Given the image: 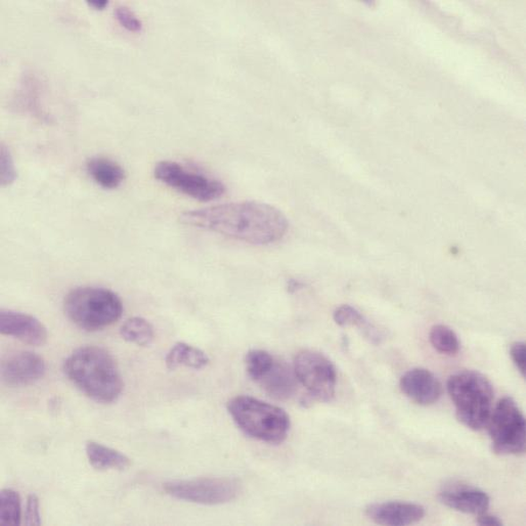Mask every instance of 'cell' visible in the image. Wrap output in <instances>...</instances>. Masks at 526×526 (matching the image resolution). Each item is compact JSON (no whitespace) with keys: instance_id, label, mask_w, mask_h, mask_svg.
Wrapping results in <instances>:
<instances>
[{"instance_id":"cell-1","label":"cell","mask_w":526,"mask_h":526,"mask_svg":"<svg viewBox=\"0 0 526 526\" xmlns=\"http://www.w3.org/2000/svg\"><path fill=\"white\" fill-rule=\"evenodd\" d=\"M180 221L187 226L212 230L258 246L282 240L289 230V221L282 212L255 201L191 210L182 213Z\"/></svg>"},{"instance_id":"cell-2","label":"cell","mask_w":526,"mask_h":526,"mask_svg":"<svg viewBox=\"0 0 526 526\" xmlns=\"http://www.w3.org/2000/svg\"><path fill=\"white\" fill-rule=\"evenodd\" d=\"M64 373L77 388L96 403H113L123 391V379L114 357L99 346L76 349L64 363Z\"/></svg>"},{"instance_id":"cell-3","label":"cell","mask_w":526,"mask_h":526,"mask_svg":"<svg viewBox=\"0 0 526 526\" xmlns=\"http://www.w3.org/2000/svg\"><path fill=\"white\" fill-rule=\"evenodd\" d=\"M234 422L249 438L280 444L288 437L290 418L283 409L251 397H236L228 403Z\"/></svg>"},{"instance_id":"cell-4","label":"cell","mask_w":526,"mask_h":526,"mask_svg":"<svg viewBox=\"0 0 526 526\" xmlns=\"http://www.w3.org/2000/svg\"><path fill=\"white\" fill-rule=\"evenodd\" d=\"M447 391L463 425L472 430L486 427L493 411L494 388L486 376L461 371L448 379Z\"/></svg>"},{"instance_id":"cell-5","label":"cell","mask_w":526,"mask_h":526,"mask_svg":"<svg viewBox=\"0 0 526 526\" xmlns=\"http://www.w3.org/2000/svg\"><path fill=\"white\" fill-rule=\"evenodd\" d=\"M67 317L84 331L96 332L121 318L122 301L113 291L99 287H80L64 301Z\"/></svg>"},{"instance_id":"cell-6","label":"cell","mask_w":526,"mask_h":526,"mask_svg":"<svg viewBox=\"0 0 526 526\" xmlns=\"http://www.w3.org/2000/svg\"><path fill=\"white\" fill-rule=\"evenodd\" d=\"M487 426L496 454H524L525 419L513 398L504 397L497 404L496 408L490 413Z\"/></svg>"},{"instance_id":"cell-7","label":"cell","mask_w":526,"mask_h":526,"mask_svg":"<svg viewBox=\"0 0 526 526\" xmlns=\"http://www.w3.org/2000/svg\"><path fill=\"white\" fill-rule=\"evenodd\" d=\"M297 380L315 401L329 403L335 397L338 372L325 355L315 350H303L294 360Z\"/></svg>"},{"instance_id":"cell-8","label":"cell","mask_w":526,"mask_h":526,"mask_svg":"<svg viewBox=\"0 0 526 526\" xmlns=\"http://www.w3.org/2000/svg\"><path fill=\"white\" fill-rule=\"evenodd\" d=\"M164 490L178 500L214 506L236 499L240 493V485L226 477H206L166 482Z\"/></svg>"},{"instance_id":"cell-9","label":"cell","mask_w":526,"mask_h":526,"mask_svg":"<svg viewBox=\"0 0 526 526\" xmlns=\"http://www.w3.org/2000/svg\"><path fill=\"white\" fill-rule=\"evenodd\" d=\"M154 174L166 186L201 202L219 199L226 193V187L220 180L205 174L188 171L187 168L173 161H161L156 164Z\"/></svg>"},{"instance_id":"cell-10","label":"cell","mask_w":526,"mask_h":526,"mask_svg":"<svg viewBox=\"0 0 526 526\" xmlns=\"http://www.w3.org/2000/svg\"><path fill=\"white\" fill-rule=\"evenodd\" d=\"M46 371V362L40 355L21 352L3 362L2 379L10 387H25L40 380Z\"/></svg>"},{"instance_id":"cell-11","label":"cell","mask_w":526,"mask_h":526,"mask_svg":"<svg viewBox=\"0 0 526 526\" xmlns=\"http://www.w3.org/2000/svg\"><path fill=\"white\" fill-rule=\"evenodd\" d=\"M0 332L33 346H44L47 340V330L39 320L4 308L0 312Z\"/></svg>"},{"instance_id":"cell-12","label":"cell","mask_w":526,"mask_h":526,"mask_svg":"<svg viewBox=\"0 0 526 526\" xmlns=\"http://www.w3.org/2000/svg\"><path fill=\"white\" fill-rule=\"evenodd\" d=\"M439 500L445 506L465 514L480 515L489 507V497L482 489L452 482L441 488Z\"/></svg>"},{"instance_id":"cell-13","label":"cell","mask_w":526,"mask_h":526,"mask_svg":"<svg viewBox=\"0 0 526 526\" xmlns=\"http://www.w3.org/2000/svg\"><path fill=\"white\" fill-rule=\"evenodd\" d=\"M401 389L411 401L420 405L436 404L443 395L438 379L430 370L413 368L401 379Z\"/></svg>"},{"instance_id":"cell-14","label":"cell","mask_w":526,"mask_h":526,"mask_svg":"<svg viewBox=\"0 0 526 526\" xmlns=\"http://www.w3.org/2000/svg\"><path fill=\"white\" fill-rule=\"evenodd\" d=\"M366 514L377 524L405 526L422 521L425 509L413 503L385 502L370 505Z\"/></svg>"},{"instance_id":"cell-15","label":"cell","mask_w":526,"mask_h":526,"mask_svg":"<svg viewBox=\"0 0 526 526\" xmlns=\"http://www.w3.org/2000/svg\"><path fill=\"white\" fill-rule=\"evenodd\" d=\"M297 378L296 372L285 362L276 360L271 369L264 375L258 384L270 397L286 401L297 391Z\"/></svg>"},{"instance_id":"cell-16","label":"cell","mask_w":526,"mask_h":526,"mask_svg":"<svg viewBox=\"0 0 526 526\" xmlns=\"http://www.w3.org/2000/svg\"><path fill=\"white\" fill-rule=\"evenodd\" d=\"M86 453L89 464L100 472H107V470L123 472L131 465V460L128 455L96 441H88Z\"/></svg>"},{"instance_id":"cell-17","label":"cell","mask_w":526,"mask_h":526,"mask_svg":"<svg viewBox=\"0 0 526 526\" xmlns=\"http://www.w3.org/2000/svg\"><path fill=\"white\" fill-rule=\"evenodd\" d=\"M87 171L97 185L106 189L121 186L125 179L123 168L107 158L96 157L88 161Z\"/></svg>"},{"instance_id":"cell-18","label":"cell","mask_w":526,"mask_h":526,"mask_svg":"<svg viewBox=\"0 0 526 526\" xmlns=\"http://www.w3.org/2000/svg\"><path fill=\"white\" fill-rule=\"evenodd\" d=\"M209 362L208 355L203 350L185 342L174 345L165 359L166 367L170 370H177L181 366L201 370L207 367Z\"/></svg>"},{"instance_id":"cell-19","label":"cell","mask_w":526,"mask_h":526,"mask_svg":"<svg viewBox=\"0 0 526 526\" xmlns=\"http://www.w3.org/2000/svg\"><path fill=\"white\" fill-rule=\"evenodd\" d=\"M336 324L340 327H356L360 330L364 338H367L373 345H379L382 340V334L372 325L355 307L348 305H341L335 311L333 315Z\"/></svg>"},{"instance_id":"cell-20","label":"cell","mask_w":526,"mask_h":526,"mask_svg":"<svg viewBox=\"0 0 526 526\" xmlns=\"http://www.w3.org/2000/svg\"><path fill=\"white\" fill-rule=\"evenodd\" d=\"M121 334L125 341L142 347L151 346L155 338L151 322L140 317L126 321L121 329Z\"/></svg>"},{"instance_id":"cell-21","label":"cell","mask_w":526,"mask_h":526,"mask_svg":"<svg viewBox=\"0 0 526 526\" xmlns=\"http://www.w3.org/2000/svg\"><path fill=\"white\" fill-rule=\"evenodd\" d=\"M430 340L434 349L441 355H455L460 352L461 342L453 329L446 325L433 326Z\"/></svg>"},{"instance_id":"cell-22","label":"cell","mask_w":526,"mask_h":526,"mask_svg":"<svg viewBox=\"0 0 526 526\" xmlns=\"http://www.w3.org/2000/svg\"><path fill=\"white\" fill-rule=\"evenodd\" d=\"M2 507H0V523L2 525H20L22 519V509H21V497L16 490L11 488L3 489Z\"/></svg>"},{"instance_id":"cell-23","label":"cell","mask_w":526,"mask_h":526,"mask_svg":"<svg viewBox=\"0 0 526 526\" xmlns=\"http://www.w3.org/2000/svg\"><path fill=\"white\" fill-rule=\"evenodd\" d=\"M275 362V357L262 349L250 350L245 359L248 376L256 383L262 380Z\"/></svg>"},{"instance_id":"cell-24","label":"cell","mask_w":526,"mask_h":526,"mask_svg":"<svg viewBox=\"0 0 526 526\" xmlns=\"http://www.w3.org/2000/svg\"><path fill=\"white\" fill-rule=\"evenodd\" d=\"M17 179L15 163L11 151L4 144L0 146V182L3 187H8Z\"/></svg>"},{"instance_id":"cell-25","label":"cell","mask_w":526,"mask_h":526,"mask_svg":"<svg viewBox=\"0 0 526 526\" xmlns=\"http://www.w3.org/2000/svg\"><path fill=\"white\" fill-rule=\"evenodd\" d=\"M115 18L126 30L139 32L143 29V24L135 13L126 6H118L114 12Z\"/></svg>"},{"instance_id":"cell-26","label":"cell","mask_w":526,"mask_h":526,"mask_svg":"<svg viewBox=\"0 0 526 526\" xmlns=\"http://www.w3.org/2000/svg\"><path fill=\"white\" fill-rule=\"evenodd\" d=\"M510 355L512 361L515 363L516 368L521 374L526 375V346L525 343L518 341L513 343L510 347Z\"/></svg>"},{"instance_id":"cell-27","label":"cell","mask_w":526,"mask_h":526,"mask_svg":"<svg viewBox=\"0 0 526 526\" xmlns=\"http://www.w3.org/2000/svg\"><path fill=\"white\" fill-rule=\"evenodd\" d=\"M25 523L27 525H40L39 500L37 495L28 497L25 512Z\"/></svg>"},{"instance_id":"cell-28","label":"cell","mask_w":526,"mask_h":526,"mask_svg":"<svg viewBox=\"0 0 526 526\" xmlns=\"http://www.w3.org/2000/svg\"><path fill=\"white\" fill-rule=\"evenodd\" d=\"M477 523L481 526H502L503 522L501 519L496 515L488 514L487 512L479 515V519H477Z\"/></svg>"},{"instance_id":"cell-29","label":"cell","mask_w":526,"mask_h":526,"mask_svg":"<svg viewBox=\"0 0 526 526\" xmlns=\"http://www.w3.org/2000/svg\"><path fill=\"white\" fill-rule=\"evenodd\" d=\"M304 284L299 282L297 280H290L288 282V286H287V289L290 293L297 292L300 289H303Z\"/></svg>"},{"instance_id":"cell-30","label":"cell","mask_w":526,"mask_h":526,"mask_svg":"<svg viewBox=\"0 0 526 526\" xmlns=\"http://www.w3.org/2000/svg\"><path fill=\"white\" fill-rule=\"evenodd\" d=\"M88 4L91 6V8H94L97 11H102L106 8L109 3L106 2V0H91V2H88Z\"/></svg>"}]
</instances>
